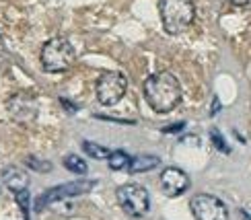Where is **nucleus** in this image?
Returning a JSON list of instances; mask_svg holds the SVG:
<instances>
[{
	"instance_id": "0eeeda50",
	"label": "nucleus",
	"mask_w": 251,
	"mask_h": 220,
	"mask_svg": "<svg viewBox=\"0 0 251 220\" xmlns=\"http://www.w3.org/2000/svg\"><path fill=\"white\" fill-rule=\"evenodd\" d=\"M196 220H228V210L223 200L210 194H196L190 202Z\"/></svg>"
},
{
	"instance_id": "ddd939ff",
	"label": "nucleus",
	"mask_w": 251,
	"mask_h": 220,
	"mask_svg": "<svg viewBox=\"0 0 251 220\" xmlns=\"http://www.w3.org/2000/svg\"><path fill=\"white\" fill-rule=\"evenodd\" d=\"M82 148H85V152L89 156H93L95 161H107V156H109V148H105V146H101V144H95V142H91V140H85L82 142Z\"/></svg>"
},
{
	"instance_id": "9d476101",
	"label": "nucleus",
	"mask_w": 251,
	"mask_h": 220,
	"mask_svg": "<svg viewBox=\"0 0 251 220\" xmlns=\"http://www.w3.org/2000/svg\"><path fill=\"white\" fill-rule=\"evenodd\" d=\"M2 183L8 187L10 192H23L29 187V177L23 169H19V167H4L2 169Z\"/></svg>"
},
{
	"instance_id": "f257e3e1",
	"label": "nucleus",
	"mask_w": 251,
	"mask_h": 220,
	"mask_svg": "<svg viewBox=\"0 0 251 220\" xmlns=\"http://www.w3.org/2000/svg\"><path fill=\"white\" fill-rule=\"evenodd\" d=\"M144 99L156 113H169L181 101V85L171 72H156L144 80Z\"/></svg>"
},
{
	"instance_id": "4468645a",
	"label": "nucleus",
	"mask_w": 251,
	"mask_h": 220,
	"mask_svg": "<svg viewBox=\"0 0 251 220\" xmlns=\"http://www.w3.org/2000/svg\"><path fill=\"white\" fill-rule=\"evenodd\" d=\"M64 167L70 173H76V175H85L87 173V163L76 154H68L64 159Z\"/></svg>"
},
{
	"instance_id": "2eb2a0df",
	"label": "nucleus",
	"mask_w": 251,
	"mask_h": 220,
	"mask_svg": "<svg viewBox=\"0 0 251 220\" xmlns=\"http://www.w3.org/2000/svg\"><path fill=\"white\" fill-rule=\"evenodd\" d=\"M25 165L29 167V169L37 171V173H50V171H51V163H50V161H41V159H37V156H33V154L27 156Z\"/></svg>"
},
{
	"instance_id": "a211bd4d",
	"label": "nucleus",
	"mask_w": 251,
	"mask_h": 220,
	"mask_svg": "<svg viewBox=\"0 0 251 220\" xmlns=\"http://www.w3.org/2000/svg\"><path fill=\"white\" fill-rule=\"evenodd\" d=\"M183 125H185L183 122H181V123H177V125H169V128H165V132H167V134H173V132H179V130H183Z\"/></svg>"
},
{
	"instance_id": "f8f14e48",
	"label": "nucleus",
	"mask_w": 251,
	"mask_h": 220,
	"mask_svg": "<svg viewBox=\"0 0 251 220\" xmlns=\"http://www.w3.org/2000/svg\"><path fill=\"white\" fill-rule=\"evenodd\" d=\"M130 156H128V152H124V150H111L109 152V156H107V163H109V169H113V171H122V169H126V167L130 165Z\"/></svg>"
},
{
	"instance_id": "aec40b11",
	"label": "nucleus",
	"mask_w": 251,
	"mask_h": 220,
	"mask_svg": "<svg viewBox=\"0 0 251 220\" xmlns=\"http://www.w3.org/2000/svg\"><path fill=\"white\" fill-rule=\"evenodd\" d=\"M231 2H233V4H237V6H243V4H247V2H249V0H231Z\"/></svg>"
},
{
	"instance_id": "6e6552de",
	"label": "nucleus",
	"mask_w": 251,
	"mask_h": 220,
	"mask_svg": "<svg viewBox=\"0 0 251 220\" xmlns=\"http://www.w3.org/2000/svg\"><path fill=\"white\" fill-rule=\"evenodd\" d=\"M159 183H161V190L165 196L177 197L183 192H187V187H190V177H187L181 169H177V167H167V169L161 173Z\"/></svg>"
},
{
	"instance_id": "f3484780",
	"label": "nucleus",
	"mask_w": 251,
	"mask_h": 220,
	"mask_svg": "<svg viewBox=\"0 0 251 220\" xmlns=\"http://www.w3.org/2000/svg\"><path fill=\"white\" fill-rule=\"evenodd\" d=\"M15 197H17L19 206L23 208V212L27 214V210H29V194H27V190H23V192H17V194H15Z\"/></svg>"
},
{
	"instance_id": "412c9836",
	"label": "nucleus",
	"mask_w": 251,
	"mask_h": 220,
	"mask_svg": "<svg viewBox=\"0 0 251 220\" xmlns=\"http://www.w3.org/2000/svg\"><path fill=\"white\" fill-rule=\"evenodd\" d=\"M241 216H243V218H245V220H251V218H249V216H247V212H245V210H241Z\"/></svg>"
},
{
	"instance_id": "423d86ee",
	"label": "nucleus",
	"mask_w": 251,
	"mask_h": 220,
	"mask_svg": "<svg viewBox=\"0 0 251 220\" xmlns=\"http://www.w3.org/2000/svg\"><path fill=\"white\" fill-rule=\"evenodd\" d=\"M95 91H97V99L101 105L111 107V105H116V103H120L122 97L126 95V91H128V78L116 70L105 72V74L97 80Z\"/></svg>"
},
{
	"instance_id": "39448f33",
	"label": "nucleus",
	"mask_w": 251,
	"mask_h": 220,
	"mask_svg": "<svg viewBox=\"0 0 251 220\" xmlns=\"http://www.w3.org/2000/svg\"><path fill=\"white\" fill-rule=\"evenodd\" d=\"M97 185V181H91V179H78V181H70L64 185H58V187H51L46 194H41L37 200H35V210L41 212L44 208L62 202V200H68V197H76V196H85L89 194L93 187Z\"/></svg>"
},
{
	"instance_id": "f03ea898",
	"label": "nucleus",
	"mask_w": 251,
	"mask_h": 220,
	"mask_svg": "<svg viewBox=\"0 0 251 220\" xmlns=\"http://www.w3.org/2000/svg\"><path fill=\"white\" fill-rule=\"evenodd\" d=\"M163 27L169 35H179L194 23L196 6L192 0H159Z\"/></svg>"
},
{
	"instance_id": "9b49d317",
	"label": "nucleus",
	"mask_w": 251,
	"mask_h": 220,
	"mask_svg": "<svg viewBox=\"0 0 251 220\" xmlns=\"http://www.w3.org/2000/svg\"><path fill=\"white\" fill-rule=\"evenodd\" d=\"M159 163H161L159 156H154V154H140V156H136V159L130 161L128 169H130V173H146V171H152Z\"/></svg>"
},
{
	"instance_id": "20e7f679",
	"label": "nucleus",
	"mask_w": 251,
	"mask_h": 220,
	"mask_svg": "<svg viewBox=\"0 0 251 220\" xmlns=\"http://www.w3.org/2000/svg\"><path fill=\"white\" fill-rule=\"evenodd\" d=\"M118 202L122 206V210L132 216V218H140L149 212L151 208V197L146 187H142L140 183H126L122 187H118Z\"/></svg>"
},
{
	"instance_id": "7ed1b4c3",
	"label": "nucleus",
	"mask_w": 251,
	"mask_h": 220,
	"mask_svg": "<svg viewBox=\"0 0 251 220\" xmlns=\"http://www.w3.org/2000/svg\"><path fill=\"white\" fill-rule=\"evenodd\" d=\"M76 60V51L66 37H51L41 48V66L46 72H66Z\"/></svg>"
},
{
	"instance_id": "1a4fd4ad",
	"label": "nucleus",
	"mask_w": 251,
	"mask_h": 220,
	"mask_svg": "<svg viewBox=\"0 0 251 220\" xmlns=\"http://www.w3.org/2000/svg\"><path fill=\"white\" fill-rule=\"evenodd\" d=\"M6 107H8L10 118H13L15 122H21V123L33 122L35 115H37V103H35V99L29 97V95H23V93L10 97L8 103H6Z\"/></svg>"
},
{
	"instance_id": "6ab92c4d",
	"label": "nucleus",
	"mask_w": 251,
	"mask_h": 220,
	"mask_svg": "<svg viewBox=\"0 0 251 220\" xmlns=\"http://www.w3.org/2000/svg\"><path fill=\"white\" fill-rule=\"evenodd\" d=\"M218 109H221V103H218V99H214V101H212V111H210V113H212V115H216V113H218Z\"/></svg>"
},
{
	"instance_id": "dca6fc26",
	"label": "nucleus",
	"mask_w": 251,
	"mask_h": 220,
	"mask_svg": "<svg viewBox=\"0 0 251 220\" xmlns=\"http://www.w3.org/2000/svg\"><path fill=\"white\" fill-rule=\"evenodd\" d=\"M210 138H212L214 146H216V148L221 150V152H226V154L231 152V148L226 146V142L223 140V136H221V132H218V130H212V132H210Z\"/></svg>"
}]
</instances>
